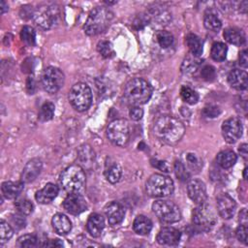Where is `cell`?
<instances>
[{
  "label": "cell",
  "instance_id": "9a60e30c",
  "mask_svg": "<svg viewBox=\"0 0 248 248\" xmlns=\"http://www.w3.org/2000/svg\"><path fill=\"white\" fill-rule=\"evenodd\" d=\"M236 209L234 200L228 194H221L217 197V210L224 219H231Z\"/></svg>",
  "mask_w": 248,
  "mask_h": 248
},
{
  "label": "cell",
  "instance_id": "11a10c76",
  "mask_svg": "<svg viewBox=\"0 0 248 248\" xmlns=\"http://www.w3.org/2000/svg\"><path fill=\"white\" fill-rule=\"evenodd\" d=\"M243 177L244 179H247V168L244 169V171H243Z\"/></svg>",
  "mask_w": 248,
  "mask_h": 248
},
{
  "label": "cell",
  "instance_id": "ac0fdd59",
  "mask_svg": "<svg viewBox=\"0 0 248 248\" xmlns=\"http://www.w3.org/2000/svg\"><path fill=\"white\" fill-rule=\"evenodd\" d=\"M104 212L107 216L108 223L111 226H115V225H118L119 223H121L122 220L124 219V215H125V210H124L123 206L116 202H108L105 206Z\"/></svg>",
  "mask_w": 248,
  "mask_h": 248
},
{
  "label": "cell",
  "instance_id": "30bf717a",
  "mask_svg": "<svg viewBox=\"0 0 248 248\" xmlns=\"http://www.w3.org/2000/svg\"><path fill=\"white\" fill-rule=\"evenodd\" d=\"M65 76L63 72L56 67H47L41 75L42 86L50 94L56 93L63 86Z\"/></svg>",
  "mask_w": 248,
  "mask_h": 248
},
{
  "label": "cell",
  "instance_id": "d6a6232c",
  "mask_svg": "<svg viewBox=\"0 0 248 248\" xmlns=\"http://www.w3.org/2000/svg\"><path fill=\"white\" fill-rule=\"evenodd\" d=\"M21 40L28 46H34L36 43V33L33 27L25 25L20 31Z\"/></svg>",
  "mask_w": 248,
  "mask_h": 248
},
{
  "label": "cell",
  "instance_id": "ba28073f",
  "mask_svg": "<svg viewBox=\"0 0 248 248\" xmlns=\"http://www.w3.org/2000/svg\"><path fill=\"white\" fill-rule=\"evenodd\" d=\"M107 138L114 145L125 146L130 139L129 122L124 118L111 121L107 128Z\"/></svg>",
  "mask_w": 248,
  "mask_h": 248
},
{
  "label": "cell",
  "instance_id": "5b68a950",
  "mask_svg": "<svg viewBox=\"0 0 248 248\" xmlns=\"http://www.w3.org/2000/svg\"><path fill=\"white\" fill-rule=\"evenodd\" d=\"M174 185L170 177L161 174H152L145 183L146 193L153 198H165L173 193Z\"/></svg>",
  "mask_w": 248,
  "mask_h": 248
},
{
  "label": "cell",
  "instance_id": "6da1fadb",
  "mask_svg": "<svg viewBox=\"0 0 248 248\" xmlns=\"http://www.w3.org/2000/svg\"><path fill=\"white\" fill-rule=\"evenodd\" d=\"M184 133V124L177 118L170 115L160 116L153 125V135L158 140L166 144L177 143L182 139Z\"/></svg>",
  "mask_w": 248,
  "mask_h": 248
},
{
  "label": "cell",
  "instance_id": "bcb514c9",
  "mask_svg": "<svg viewBox=\"0 0 248 248\" xmlns=\"http://www.w3.org/2000/svg\"><path fill=\"white\" fill-rule=\"evenodd\" d=\"M129 115L133 120L138 121L143 116V109L140 106H133L129 110Z\"/></svg>",
  "mask_w": 248,
  "mask_h": 248
},
{
  "label": "cell",
  "instance_id": "ab89813d",
  "mask_svg": "<svg viewBox=\"0 0 248 248\" xmlns=\"http://www.w3.org/2000/svg\"><path fill=\"white\" fill-rule=\"evenodd\" d=\"M186 162H187V166L189 167V169H191L192 170L195 171H199L200 169L202 167V160L197 156V154L195 153H188L185 157Z\"/></svg>",
  "mask_w": 248,
  "mask_h": 248
},
{
  "label": "cell",
  "instance_id": "7a4b0ae2",
  "mask_svg": "<svg viewBox=\"0 0 248 248\" xmlns=\"http://www.w3.org/2000/svg\"><path fill=\"white\" fill-rule=\"evenodd\" d=\"M152 86L150 83L140 78H135L129 80L124 89V98L132 106H140L149 101L152 96Z\"/></svg>",
  "mask_w": 248,
  "mask_h": 248
},
{
  "label": "cell",
  "instance_id": "5bb4252c",
  "mask_svg": "<svg viewBox=\"0 0 248 248\" xmlns=\"http://www.w3.org/2000/svg\"><path fill=\"white\" fill-rule=\"evenodd\" d=\"M187 193L189 198L197 204L202 203L207 199L206 187L203 181L194 178L191 179L187 184Z\"/></svg>",
  "mask_w": 248,
  "mask_h": 248
},
{
  "label": "cell",
  "instance_id": "74e56055",
  "mask_svg": "<svg viewBox=\"0 0 248 248\" xmlns=\"http://www.w3.org/2000/svg\"><path fill=\"white\" fill-rule=\"evenodd\" d=\"M14 234V231L11 225L8 224L5 220L0 221V242L1 244L8 241Z\"/></svg>",
  "mask_w": 248,
  "mask_h": 248
},
{
  "label": "cell",
  "instance_id": "e0dca14e",
  "mask_svg": "<svg viewBox=\"0 0 248 248\" xmlns=\"http://www.w3.org/2000/svg\"><path fill=\"white\" fill-rule=\"evenodd\" d=\"M181 237V232L172 227L162 228L156 237V240L161 245H176Z\"/></svg>",
  "mask_w": 248,
  "mask_h": 248
},
{
  "label": "cell",
  "instance_id": "cb8c5ba5",
  "mask_svg": "<svg viewBox=\"0 0 248 248\" xmlns=\"http://www.w3.org/2000/svg\"><path fill=\"white\" fill-rule=\"evenodd\" d=\"M104 174L108 182L114 184L120 180L122 176V169L116 162L108 160V162L106 163Z\"/></svg>",
  "mask_w": 248,
  "mask_h": 248
},
{
  "label": "cell",
  "instance_id": "52a82bcc",
  "mask_svg": "<svg viewBox=\"0 0 248 248\" xmlns=\"http://www.w3.org/2000/svg\"><path fill=\"white\" fill-rule=\"evenodd\" d=\"M192 222L200 231L210 230L217 222L216 213L213 207L205 202L198 204L193 211Z\"/></svg>",
  "mask_w": 248,
  "mask_h": 248
},
{
  "label": "cell",
  "instance_id": "d590c367",
  "mask_svg": "<svg viewBox=\"0 0 248 248\" xmlns=\"http://www.w3.org/2000/svg\"><path fill=\"white\" fill-rule=\"evenodd\" d=\"M39 240L34 234H23L17 239V245L19 247L33 248L38 246Z\"/></svg>",
  "mask_w": 248,
  "mask_h": 248
},
{
  "label": "cell",
  "instance_id": "f1b7e54d",
  "mask_svg": "<svg viewBox=\"0 0 248 248\" xmlns=\"http://www.w3.org/2000/svg\"><path fill=\"white\" fill-rule=\"evenodd\" d=\"M186 44L194 56L199 57L202 53V42L196 34H188L186 37Z\"/></svg>",
  "mask_w": 248,
  "mask_h": 248
},
{
  "label": "cell",
  "instance_id": "2e32d148",
  "mask_svg": "<svg viewBox=\"0 0 248 248\" xmlns=\"http://www.w3.org/2000/svg\"><path fill=\"white\" fill-rule=\"evenodd\" d=\"M43 169V163L40 159L34 158L28 161L23 168V170L21 172L20 181L23 183H30L34 181L38 175L41 173V170Z\"/></svg>",
  "mask_w": 248,
  "mask_h": 248
},
{
  "label": "cell",
  "instance_id": "4dcf8cb0",
  "mask_svg": "<svg viewBox=\"0 0 248 248\" xmlns=\"http://www.w3.org/2000/svg\"><path fill=\"white\" fill-rule=\"evenodd\" d=\"M180 96L182 100L190 105H194L199 101V94L187 85H183L180 89Z\"/></svg>",
  "mask_w": 248,
  "mask_h": 248
},
{
  "label": "cell",
  "instance_id": "8992f818",
  "mask_svg": "<svg viewBox=\"0 0 248 248\" xmlns=\"http://www.w3.org/2000/svg\"><path fill=\"white\" fill-rule=\"evenodd\" d=\"M69 101L76 110H87L92 104V91L90 87L83 82L74 84L69 92Z\"/></svg>",
  "mask_w": 248,
  "mask_h": 248
},
{
  "label": "cell",
  "instance_id": "7c38bea8",
  "mask_svg": "<svg viewBox=\"0 0 248 248\" xmlns=\"http://www.w3.org/2000/svg\"><path fill=\"white\" fill-rule=\"evenodd\" d=\"M242 123L238 117H230L222 124V135L228 143H234L242 135Z\"/></svg>",
  "mask_w": 248,
  "mask_h": 248
},
{
  "label": "cell",
  "instance_id": "ffe728a7",
  "mask_svg": "<svg viewBox=\"0 0 248 248\" xmlns=\"http://www.w3.org/2000/svg\"><path fill=\"white\" fill-rule=\"evenodd\" d=\"M247 73L240 69H234L228 75L229 84L236 90H245L248 84Z\"/></svg>",
  "mask_w": 248,
  "mask_h": 248
},
{
  "label": "cell",
  "instance_id": "c3c4849f",
  "mask_svg": "<svg viewBox=\"0 0 248 248\" xmlns=\"http://www.w3.org/2000/svg\"><path fill=\"white\" fill-rule=\"evenodd\" d=\"M239 64L243 68H247L248 66V57H247V50L243 49L239 53Z\"/></svg>",
  "mask_w": 248,
  "mask_h": 248
},
{
  "label": "cell",
  "instance_id": "7bdbcfd3",
  "mask_svg": "<svg viewBox=\"0 0 248 248\" xmlns=\"http://www.w3.org/2000/svg\"><path fill=\"white\" fill-rule=\"evenodd\" d=\"M220 113H221V109L219 108V107L214 105H208L204 107L202 109V115L208 118H214L218 116Z\"/></svg>",
  "mask_w": 248,
  "mask_h": 248
},
{
  "label": "cell",
  "instance_id": "44dd1931",
  "mask_svg": "<svg viewBox=\"0 0 248 248\" xmlns=\"http://www.w3.org/2000/svg\"><path fill=\"white\" fill-rule=\"evenodd\" d=\"M105 228V220L101 214L92 213L86 222V230L88 233L93 237H98L101 235Z\"/></svg>",
  "mask_w": 248,
  "mask_h": 248
},
{
  "label": "cell",
  "instance_id": "816d5d0a",
  "mask_svg": "<svg viewBox=\"0 0 248 248\" xmlns=\"http://www.w3.org/2000/svg\"><path fill=\"white\" fill-rule=\"evenodd\" d=\"M238 151H239L240 155H242L244 158H246L247 157V144L246 143L241 144L238 148Z\"/></svg>",
  "mask_w": 248,
  "mask_h": 248
},
{
  "label": "cell",
  "instance_id": "f6af8a7d",
  "mask_svg": "<svg viewBox=\"0 0 248 248\" xmlns=\"http://www.w3.org/2000/svg\"><path fill=\"white\" fill-rule=\"evenodd\" d=\"M247 226L246 224H241L237 227L235 231V235L239 241H241L244 244H247Z\"/></svg>",
  "mask_w": 248,
  "mask_h": 248
},
{
  "label": "cell",
  "instance_id": "d4e9b609",
  "mask_svg": "<svg viewBox=\"0 0 248 248\" xmlns=\"http://www.w3.org/2000/svg\"><path fill=\"white\" fill-rule=\"evenodd\" d=\"M223 36L228 43L234 46H243L246 42V38L242 30L235 27L226 28Z\"/></svg>",
  "mask_w": 248,
  "mask_h": 248
},
{
  "label": "cell",
  "instance_id": "7402d4cb",
  "mask_svg": "<svg viewBox=\"0 0 248 248\" xmlns=\"http://www.w3.org/2000/svg\"><path fill=\"white\" fill-rule=\"evenodd\" d=\"M22 181H5L1 185V191L6 199L13 200L17 198L23 191Z\"/></svg>",
  "mask_w": 248,
  "mask_h": 248
},
{
  "label": "cell",
  "instance_id": "4316f807",
  "mask_svg": "<svg viewBox=\"0 0 248 248\" xmlns=\"http://www.w3.org/2000/svg\"><path fill=\"white\" fill-rule=\"evenodd\" d=\"M236 160H237L236 154L232 150H228V149L220 151L216 157L217 164L223 169L232 168L235 164Z\"/></svg>",
  "mask_w": 248,
  "mask_h": 248
},
{
  "label": "cell",
  "instance_id": "f546056e",
  "mask_svg": "<svg viewBox=\"0 0 248 248\" xmlns=\"http://www.w3.org/2000/svg\"><path fill=\"white\" fill-rule=\"evenodd\" d=\"M227 52H228V47L224 43L215 42L211 46V51H210L211 58L217 62L224 61L227 57Z\"/></svg>",
  "mask_w": 248,
  "mask_h": 248
},
{
  "label": "cell",
  "instance_id": "f35d334b",
  "mask_svg": "<svg viewBox=\"0 0 248 248\" xmlns=\"http://www.w3.org/2000/svg\"><path fill=\"white\" fill-rule=\"evenodd\" d=\"M157 41L161 47L167 48L173 44V36L168 31H159L157 34Z\"/></svg>",
  "mask_w": 248,
  "mask_h": 248
},
{
  "label": "cell",
  "instance_id": "f907efd6",
  "mask_svg": "<svg viewBox=\"0 0 248 248\" xmlns=\"http://www.w3.org/2000/svg\"><path fill=\"white\" fill-rule=\"evenodd\" d=\"M62 245H63V243L60 242L59 239H52V240H50L49 243L45 244V246H50V247H53V246L54 247H60Z\"/></svg>",
  "mask_w": 248,
  "mask_h": 248
},
{
  "label": "cell",
  "instance_id": "e575fe53",
  "mask_svg": "<svg viewBox=\"0 0 248 248\" xmlns=\"http://www.w3.org/2000/svg\"><path fill=\"white\" fill-rule=\"evenodd\" d=\"M79 159L80 161L85 165V166H89L90 164H93L94 162V152L92 151V149L90 148V146L88 145H83L80 147L79 151Z\"/></svg>",
  "mask_w": 248,
  "mask_h": 248
},
{
  "label": "cell",
  "instance_id": "4fadbf2b",
  "mask_svg": "<svg viewBox=\"0 0 248 248\" xmlns=\"http://www.w3.org/2000/svg\"><path fill=\"white\" fill-rule=\"evenodd\" d=\"M63 207L68 213L78 215L87 209V203L81 194L69 193L63 202Z\"/></svg>",
  "mask_w": 248,
  "mask_h": 248
},
{
  "label": "cell",
  "instance_id": "f5cc1de1",
  "mask_svg": "<svg viewBox=\"0 0 248 248\" xmlns=\"http://www.w3.org/2000/svg\"><path fill=\"white\" fill-rule=\"evenodd\" d=\"M239 221H242L243 224H246V222H247V214H246L245 208H243L242 211L239 213Z\"/></svg>",
  "mask_w": 248,
  "mask_h": 248
},
{
  "label": "cell",
  "instance_id": "9c48e42d",
  "mask_svg": "<svg viewBox=\"0 0 248 248\" xmlns=\"http://www.w3.org/2000/svg\"><path fill=\"white\" fill-rule=\"evenodd\" d=\"M152 210L157 218L164 223H175L181 218V212L178 205L170 201H155L152 204Z\"/></svg>",
  "mask_w": 248,
  "mask_h": 248
},
{
  "label": "cell",
  "instance_id": "8fae6325",
  "mask_svg": "<svg viewBox=\"0 0 248 248\" xmlns=\"http://www.w3.org/2000/svg\"><path fill=\"white\" fill-rule=\"evenodd\" d=\"M59 11L53 5H41L33 12V18L36 24L43 29L50 28L58 17Z\"/></svg>",
  "mask_w": 248,
  "mask_h": 248
},
{
  "label": "cell",
  "instance_id": "d6986e66",
  "mask_svg": "<svg viewBox=\"0 0 248 248\" xmlns=\"http://www.w3.org/2000/svg\"><path fill=\"white\" fill-rule=\"evenodd\" d=\"M59 188L53 183H47L41 190L35 194V199L39 203L47 204L50 203L58 195Z\"/></svg>",
  "mask_w": 248,
  "mask_h": 248
},
{
  "label": "cell",
  "instance_id": "681fc988",
  "mask_svg": "<svg viewBox=\"0 0 248 248\" xmlns=\"http://www.w3.org/2000/svg\"><path fill=\"white\" fill-rule=\"evenodd\" d=\"M12 220L14 223H16V226H19V228H24L25 227V220L18 215L13 216Z\"/></svg>",
  "mask_w": 248,
  "mask_h": 248
},
{
  "label": "cell",
  "instance_id": "83f0119b",
  "mask_svg": "<svg viewBox=\"0 0 248 248\" xmlns=\"http://www.w3.org/2000/svg\"><path fill=\"white\" fill-rule=\"evenodd\" d=\"M203 24H204V27L206 29H208L210 31H213V32L219 31L220 28L222 27V21L220 20L219 16L211 11H207L204 14Z\"/></svg>",
  "mask_w": 248,
  "mask_h": 248
},
{
  "label": "cell",
  "instance_id": "8d00e7d4",
  "mask_svg": "<svg viewBox=\"0 0 248 248\" xmlns=\"http://www.w3.org/2000/svg\"><path fill=\"white\" fill-rule=\"evenodd\" d=\"M99 53L105 58H110L114 55V49L112 45L108 41H101L97 45Z\"/></svg>",
  "mask_w": 248,
  "mask_h": 248
},
{
  "label": "cell",
  "instance_id": "277c9868",
  "mask_svg": "<svg viewBox=\"0 0 248 248\" xmlns=\"http://www.w3.org/2000/svg\"><path fill=\"white\" fill-rule=\"evenodd\" d=\"M62 187L68 193L81 194L85 188V173L79 165H71L67 167L60 175Z\"/></svg>",
  "mask_w": 248,
  "mask_h": 248
},
{
  "label": "cell",
  "instance_id": "484cf974",
  "mask_svg": "<svg viewBox=\"0 0 248 248\" xmlns=\"http://www.w3.org/2000/svg\"><path fill=\"white\" fill-rule=\"evenodd\" d=\"M134 232L140 235H146L152 230V222L144 215H138L133 222Z\"/></svg>",
  "mask_w": 248,
  "mask_h": 248
},
{
  "label": "cell",
  "instance_id": "603a6c76",
  "mask_svg": "<svg viewBox=\"0 0 248 248\" xmlns=\"http://www.w3.org/2000/svg\"><path fill=\"white\" fill-rule=\"evenodd\" d=\"M52 228L54 231L61 235L67 234L72 230V223L70 219L62 213H56L51 219Z\"/></svg>",
  "mask_w": 248,
  "mask_h": 248
},
{
  "label": "cell",
  "instance_id": "1f68e13d",
  "mask_svg": "<svg viewBox=\"0 0 248 248\" xmlns=\"http://www.w3.org/2000/svg\"><path fill=\"white\" fill-rule=\"evenodd\" d=\"M54 104L51 102H46L40 108L39 118L42 121H49L54 115Z\"/></svg>",
  "mask_w": 248,
  "mask_h": 248
},
{
  "label": "cell",
  "instance_id": "60d3db41",
  "mask_svg": "<svg viewBox=\"0 0 248 248\" xmlns=\"http://www.w3.org/2000/svg\"><path fill=\"white\" fill-rule=\"evenodd\" d=\"M173 168H174L175 175L179 180L186 181V180L189 179V172L186 170V167L182 162L175 161L174 165H173Z\"/></svg>",
  "mask_w": 248,
  "mask_h": 248
},
{
  "label": "cell",
  "instance_id": "ee69618b",
  "mask_svg": "<svg viewBox=\"0 0 248 248\" xmlns=\"http://www.w3.org/2000/svg\"><path fill=\"white\" fill-rule=\"evenodd\" d=\"M201 75L203 79H205L207 81H212L216 77V71H215L214 67H212L210 65H206L202 69Z\"/></svg>",
  "mask_w": 248,
  "mask_h": 248
},
{
  "label": "cell",
  "instance_id": "3957f363",
  "mask_svg": "<svg viewBox=\"0 0 248 248\" xmlns=\"http://www.w3.org/2000/svg\"><path fill=\"white\" fill-rule=\"evenodd\" d=\"M113 14L105 7L94 8L84 24V32L88 36H95L105 32L110 25Z\"/></svg>",
  "mask_w": 248,
  "mask_h": 248
},
{
  "label": "cell",
  "instance_id": "7dc6e473",
  "mask_svg": "<svg viewBox=\"0 0 248 248\" xmlns=\"http://www.w3.org/2000/svg\"><path fill=\"white\" fill-rule=\"evenodd\" d=\"M150 162H151V165H152L153 167H155V168L161 170L162 171H165V172L170 171V170H169V167H168V165H167L166 162L160 161V160H157V159H152Z\"/></svg>",
  "mask_w": 248,
  "mask_h": 248
},
{
  "label": "cell",
  "instance_id": "db71d44e",
  "mask_svg": "<svg viewBox=\"0 0 248 248\" xmlns=\"http://www.w3.org/2000/svg\"><path fill=\"white\" fill-rule=\"evenodd\" d=\"M0 10H1V14H4L8 11V4L3 0L0 2Z\"/></svg>",
  "mask_w": 248,
  "mask_h": 248
},
{
  "label": "cell",
  "instance_id": "836d02e7",
  "mask_svg": "<svg viewBox=\"0 0 248 248\" xmlns=\"http://www.w3.org/2000/svg\"><path fill=\"white\" fill-rule=\"evenodd\" d=\"M15 206L17 209V211L22 215H29L33 212V209H34L33 203L31 202V201L27 199L16 200L15 202Z\"/></svg>",
  "mask_w": 248,
  "mask_h": 248
},
{
  "label": "cell",
  "instance_id": "b9f144b4",
  "mask_svg": "<svg viewBox=\"0 0 248 248\" xmlns=\"http://www.w3.org/2000/svg\"><path fill=\"white\" fill-rule=\"evenodd\" d=\"M198 69V63L196 60L191 59V58H187L184 60V62L182 63V67H181V71L185 74H193L196 72V70Z\"/></svg>",
  "mask_w": 248,
  "mask_h": 248
}]
</instances>
